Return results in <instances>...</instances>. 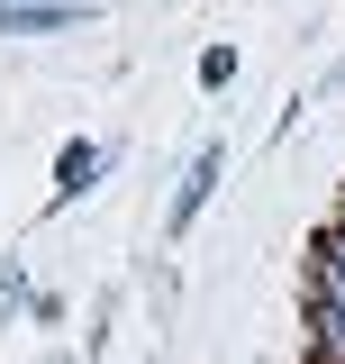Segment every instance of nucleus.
Here are the masks:
<instances>
[{"mask_svg": "<svg viewBox=\"0 0 345 364\" xmlns=\"http://www.w3.org/2000/svg\"><path fill=\"white\" fill-rule=\"evenodd\" d=\"M218 182H227V146H200V155H191V173H182V191H172V228H191V219H200Z\"/></svg>", "mask_w": 345, "mask_h": 364, "instance_id": "nucleus-1", "label": "nucleus"}, {"mask_svg": "<svg viewBox=\"0 0 345 364\" xmlns=\"http://www.w3.org/2000/svg\"><path fill=\"white\" fill-rule=\"evenodd\" d=\"M82 9L73 0H0V28L9 37H45V28H73Z\"/></svg>", "mask_w": 345, "mask_h": 364, "instance_id": "nucleus-2", "label": "nucleus"}, {"mask_svg": "<svg viewBox=\"0 0 345 364\" xmlns=\"http://www.w3.org/2000/svg\"><path fill=\"white\" fill-rule=\"evenodd\" d=\"M309 364H345V301L309 291Z\"/></svg>", "mask_w": 345, "mask_h": 364, "instance_id": "nucleus-3", "label": "nucleus"}, {"mask_svg": "<svg viewBox=\"0 0 345 364\" xmlns=\"http://www.w3.org/2000/svg\"><path fill=\"white\" fill-rule=\"evenodd\" d=\"M91 182H100V146H64V155H55V210L82 200Z\"/></svg>", "mask_w": 345, "mask_h": 364, "instance_id": "nucleus-4", "label": "nucleus"}, {"mask_svg": "<svg viewBox=\"0 0 345 364\" xmlns=\"http://www.w3.org/2000/svg\"><path fill=\"white\" fill-rule=\"evenodd\" d=\"M200 82H209V91L236 82V46H209V55H200Z\"/></svg>", "mask_w": 345, "mask_h": 364, "instance_id": "nucleus-5", "label": "nucleus"}]
</instances>
